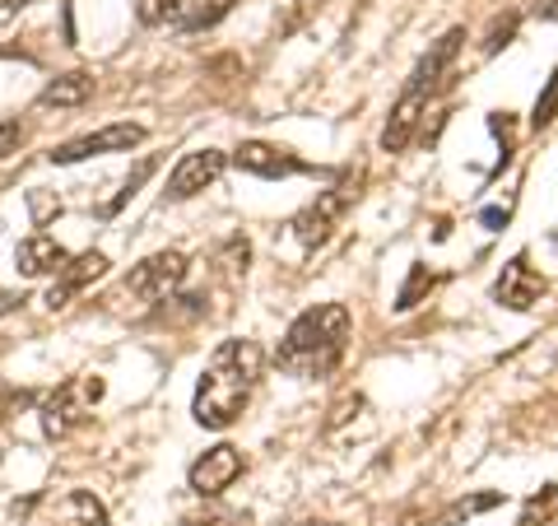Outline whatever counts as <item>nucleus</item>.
Listing matches in <instances>:
<instances>
[{
	"label": "nucleus",
	"instance_id": "obj_22",
	"mask_svg": "<svg viewBox=\"0 0 558 526\" xmlns=\"http://www.w3.org/2000/svg\"><path fill=\"white\" fill-rule=\"evenodd\" d=\"M554 513H558V485L539 489V494L526 503V513H521V526H545Z\"/></svg>",
	"mask_w": 558,
	"mask_h": 526
},
{
	"label": "nucleus",
	"instance_id": "obj_26",
	"mask_svg": "<svg viewBox=\"0 0 558 526\" xmlns=\"http://www.w3.org/2000/svg\"><path fill=\"white\" fill-rule=\"evenodd\" d=\"M24 406H33V392H24V387H0V425H10V419L20 415Z\"/></svg>",
	"mask_w": 558,
	"mask_h": 526
},
{
	"label": "nucleus",
	"instance_id": "obj_6",
	"mask_svg": "<svg viewBox=\"0 0 558 526\" xmlns=\"http://www.w3.org/2000/svg\"><path fill=\"white\" fill-rule=\"evenodd\" d=\"M354 196H359L354 187H330V191H322L317 201H312V205H303L299 215H293V224H289V229H293V238H299L307 252L326 248V242H330V234L340 229L344 210L354 205Z\"/></svg>",
	"mask_w": 558,
	"mask_h": 526
},
{
	"label": "nucleus",
	"instance_id": "obj_20",
	"mask_svg": "<svg viewBox=\"0 0 558 526\" xmlns=\"http://www.w3.org/2000/svg\"><path fill=\"white\" fill-rule=\"evenodd\" d=\"M554 117H558V65H554L549 84H545V89H539V98H535L531 127H535V131H545V127H554Z\"/></svg>",
	"mask_w": 558,
	"mask_h": 526
},
{
	"label": "nucleus",
	"instance_id": "obj_21",
	"mask_svg": "<svg viewBox=\"0 0 558 526\" xmlns=\"http://www.w3.org/2000/svg\"><path fill=\"white\" fill-rule=\"evenodd\" d=\"M428 289H433V271H428V266H414V271H410V279H405V289L396 294V308H400V312L418 308V298H424Z\"/></svg>",
	"mask_w": 558,
	"mask_h": 526
},
{
	"label": "nucleus",
	"instance_id": "obj_13",
	"mask_svg": "<svg viewBox=\"0 0 558 526\" xmlns=\"http://www.w3.org/2000/svg\"><path fill=\"white\" fill-rule=\"evenodd\" d=\"M428 103H433L428 94L400 89L396 108H391V117H387V127H381V150H387V154H405L410 140H414V131H418V121H424V112H428Z\"/></svg>",
	"mask_w": 558,
	"mask_h": 526
},
{
	"label": "nucleus",
	"instance_id": "obj_9",
	"mask_svg": "<svg viewBox=\"0 0 558 526\" xmlns=\"http://www.w3.org/2000/svg\"><path fill=\"white\" fill-rule=\"evenodd\" d=\"M242 470H247V457H242L233 443H219V447H209L205 457L191 462L186 485H191V494H201V499H219Z\"/></svg>",
	"mask_w": 558,
	"mask_h": 526
},
{
	"label": "nucleus",
	"instance_id": "obj_16",
	"mask_svg": "<svg viewBox=\"0 0 558 526\" xmlns=\"http://www.w3.org/2000/svg\"><path fill=\"white\" fill-rule=\"evenodd\" d=\"M94 94H98V80L89 75V70H70V75L51 80L38 94V108H84Z\"/></svg>",
	"mask_w": 558,
	"mask_h": 526
},
{
	"label": "nucleus",
	"instance_id": "obj_1",
	"mask_svg": "<svg viewBox=\"0 0 558 526\" xmlns=\"http://www.w3.org/2000/svg\"><path fill=\"white\" fill-rule=\"evenodd\" d=\"M260 355L256 340H223L215 355H209L205 373L196 382V401H191V419L201 429H229L238 425V415L247 410V401L260 382Z\"/></svg>",
	"mask_w": 558,
	"mask_h": 526
},
{
	"label": "nucleus",
	"instance_id": "obj_17",
	"mask_svg": "<svg viewBox=\"0 0 558 526\" xmlns=\"http://www.w3.org/2000/svg\"><path fill=\"white\" fill-rule=\"evenodd\" d=\"M201 0H140L135 5V20L145 24V28H182L191 14H196Z\"/></svg>",
	"mask_w": 558,
	"mask_h": 526
},
{
	"label": "nucleus",
	"instance_id": "obj_32",
	"mask_svg": "<svg viewBox=\"0 0 558 526\" xmlns=\"http://www.w3.org/2000/svg\"><path fill=\"white\" fill-rule=\"evenodd\" d=\"M549 242H554V248H558V229H554V238H549Z\"/></svg>",
	"mask_w": 558,
	"mask_h": 526
},
{
	"label": "nucleus",
	"instance_id": "obj_31",
	"mask_svg": "<svg viewBox=\"0 0 558 526\" xmlns=\"http://www.w3.org/2000/svg\"><path fill=\"white\" fill-rule=\"evenodd\" d=\"M299 526H330V522H299Z\"/></svg>",
	"mask_w": 558,
	"mask_h": 526
},
{
	"label": "nucleus",
	"instance_id": "obj_15",
	"mask_svg": "<svg viewBox=\"0 0 558 526\" xmlns=\"http://www.w3.org/2000/svg\"><path fill=\"white\" fill-rule=\"evenodd\" d=\"M70 261V252L61 248L51 234H28L20 248H14V266L24 279H43V275H61V266Z\"/></svg>",
	"mask_w": 558,
	"mask_h": 526
},
{
	"label": "nucleus",
	"instance_id": "obj_19",
	"mask_svg": "<svg viewBox=\"0 0 558 526\" xmlns=\"http://www.w3.org/2000/svg\"><path fill=\"white\" fill-rule=\"evenodd\" d=\"M517 28H521V14H517V10L498 14V20L488 24V33H484V47H480V51H484V57H498V51L517 38Z\"/></svg>",
	"mask_w": 558,
	"mask_h": 526
},
{
	"label": "nucleus",
	"instance_id": "obj_12",
	"mask_svg": "<svg viewBox=\"0 0 558 526\" xmlns=\"http://www.w3.org/2000/svg\"><path fill=\"white\" fill-rule=\"evenodd\" d=\"M229 164L252 172V178H293V172H307V164L284 145H270V140H242L229 154Z\"/></svg>",
	"mask_w": 558,
	"mask_h": 526
},
{
	"label": "nucleus",
	"instance_id": "obj_8",
	"mask_svg": "<svg viewBox=\"0 0 558 526\" xmlns=\"http://www.w3.org/2000/svg\"><path fill=\"white\" fill-rule=\"evenodd\" d=\"M223 168H229V154H223V150H191V154H182L178 168L168 172L163 201H191V196H201L205 187L219 182Z\"/></svg>",
	"mask_w": 558,
	"mask_h": 526
},
{
	"label": "nucleus",
	"instance_id": "obj_23",
	"mask_svg": "<svg viewBox=\"0 0 558 526\" xmlns=\"http://www.w3.org/2000/svg\"><path fill=\"white\" fill-rule=\"evenodd\" d=\"M238 5V0H209V5H205V0H201V10L196 14H191V20L182 24L186 33H201V28H215L219 20H223V14H229Z\"/></svg>",
	"mask_w": 558,
	"mask_h": 526
},
{
	"label": "nucleus",
	"instance_id": "obj_10",
	"mask_svg": "<svg viewBox=\"0 0 558 526\" xmlns=\"http://www.w3.org/2000/svg\"><path fill=\"white\" fill-rule=\"evenodd\" d=\"M545 294H549V279L531 266L526 252H517L508 266H502V275L494 279V298L502 308H512V312H531Z\"/></svg>",
	"mask_w": 558,
	"mask_h": 526
},
{
	"label": "nucleus",
	"instance_id": "obj_18",
	"mask_svg": "<svg viewBox=\"0 0 558 526\" xmlns=\"http://www.w3.org/2000/svg\"><path fill=\"white\" fill-rule=\"evenodd\" d=\"M502 503V494L498 489H488V494H470V499H457L447 507V513L438 517V526H457V522H470V517H480V513H488V507H498Z\"/></svg>",
	"mask_w": 558,
	"mask_h": 526
},
{
	"label": "nucleus",
	"instance_id": "obj_2",
	"mask_svg": "<svg viewBox=\"0 0 558 526\" xmlns=\"http://www.w3.org/2000/svg\"><path fill=\"white\" fill-rule=\"evenodd\" d=\"M349 336H354V318H349L344 303H317L307 308L299 322L284 331V340L275 349V363L279 373L312 382V378H326L330 368H340Z\"/></svg>",
	"mask_w": 558,
	"mask_h": 526
},
{
	"label": "nucleus",
	"instance_id": "obj_29",
	"mask_svg": "<svg viewBox=\"0 0 558 526\" xmlns=\"http://www.w3.org/2000/svg\"><path fill=\"white\" fill-rule=\"evenodd\" d=\"M484 224H494V229L498 224H508V210H484Z\"/></svg>",
	"mask_w": 558,
	"mask_h": 526
},
{
	"label": "nucleus",
	"instance_id": "obj_11",
	"mask_svg": "<svg viewBox=\"0 0 558 526\" xmlns=\"http://www.w3.org/2000/svg\"><path fill=\"white\" fill-rule=\"evenodd\" d=\"M461 43H465V28H447L442 38L424 51V61L414 65V75H410L405 89H418V94H428V98L438 94V89H447L451 70H457V57H461Z\"/></svg>",
	"mask_w": 558,
	"mask_h": 526
},
{
	"label": "nucleus",
	"instance_id": "obj_24",
	"mask_svg": "<svg viewBox=\"0 0 558 526\" xmlns=\"http://www.w3.org/2000/svg\"><path fill=\"white\" fill-rule=\"evenodd\" d=\"M154 168H159V159H145V164H140V168L131 172V178H126V182H121V191H117V196L108 201V215H117V210H121V205H126V201L135 196V191H140V187H145V178H149V172H154Z\"/></svg>",
	"mask_w": 558,
	"mask_h": 526
},
{
	"label": "nucleus",
	"instance_id": "obj_3",
	"mask_svg": "<svg viewBox=\"0 0 558 526\" xmlns=\"http://www.w3.org/2000/svg\"><path fill=\"white\" fill-rule=\"evenodd\" d=\"M102 401V378L98 373H75L65 378L61 387H51L38 401V419H43V433L47 438H70L84 419L94 415V406Z\"/></svg>",
	"mask_w": 558,
	"mask_h": 526
},
{
	"label": "nucleus",
	"instance_id": "obj_7",
	"mask_svg": "<svg viewBox=\"0 0 558 526\" xmlns=\"http://www.w3.org/2000/svg\"><path fill=\"white\" fill-rule=\"evenodd\" d=\"M145 127L140 121H112V127H102V131H89V135H80V140H65V145H57L47 154L51 164H80V159H94V154H117V150H135V145H145Z\"/></svg>",
	"mask_w": 558,
	"mask_h": 526
},
{
	"label": "nucleus",
	"instance_id": "obj_25",
	"mask_svg": "<svg viewBox=\"0 0 558 526\" xmlns=\"http://www.w3.org/2000/svg\"><path fill=\"white\" fill-rule=\"evenodd\" d=\"M24 135H28V127H24V121H14V117H5V121H0V164H5L10 154H20Z\"/></svg>",
	"mask_w": 558,
	"mask_h": 526
},
{
	"label": "nucleus",
	"instance_id": "obj_14",
	"mask_svg": "<svg viewBox=\"0 0 558 526\" xmlns=\"http://www.w3.org/2000/svg\"><path fill=\"white\" fill-rule=\"evenodd\" d=\"M102 275H108V256H102V252L70 256L65 266H61V279H57V285L47 289V308H51V312H57V308H65L70 298H75V294H84V289H89L94 279H102Z\"/></svg>",
	"mask_w": 558,
	"mask_h": 526
},
{
	"label": "nucleus",
	"instance_id": "obj_30",
	"mask_svg": "<svg viewBox=\"0 0 558 526\" xmlns=\"http://www.w3.org/2000/svg\"><path fill=\"white\" fill-rule=\"evenodd\" d=\"M28 5H38V0H5V10H14V14L28 10Z\"/></svg>",
	"mask_w": 558,
	"mask_h": 526
},
{
	"label": "nucleus",
	"instance_id": "obj_5",
	"mask_svg": "<svg viewBox=\"0 0 558 526\" xmlns=\"http://www.w3.org/2000/svg\"><path fill=\"white\" fill-rule=\"evenodd\" d=\"M24 526H108V507L89 489H65V494L33 499Z\"/></svg>",
	"mask_w": 558,
	"mask_h": 526
},
{
	"label": "nucleus",
	"instance_id": "obj_27",
	"mask_svg": "<svg viewBox=\"0 0 558 526\" xmlns=\"http://www.w3.org/2000/svg\"><path fill=\"white\" fill-rule=\"evenodd\" d=\"M182 526H238L229 513H196V517H182Z\"/></svg>",
	"mask_w": 558,
	"mask_h": 526
},
{
	"label": "nucleus",
	"instance_id": "obj_28",
	"mask_svg": "<svg viewBox=\"0 0 558 526\" xmlns=\"http://www.w3.org/2000/svg\"><path fill=\"white\" fill-rule=\"evenodd\" d=\"M535 14H539V20H549V24H558V0H539Z\"/></svg>",
	"mask_w": 558,
	"mask_h": 526
},
{
	"label": "nucleus",
	"instance_id": "obj_4",
	"mask_svg": "<svg viewBox=\"0 0 558 526\" xmlns=\"http://www.w3.org/2000/svg\"><path fill=\"white\" fill-rule=\"evenodd\" d=\"M186 271L191 266H186L182 252H154V256L140 261L126 279H121L117 298H135V303H168V298L182 289Z\"/></svg>",
	"mask_w": 558,
	"mask_h": 526
}]
</instances>
